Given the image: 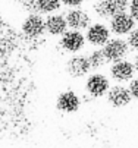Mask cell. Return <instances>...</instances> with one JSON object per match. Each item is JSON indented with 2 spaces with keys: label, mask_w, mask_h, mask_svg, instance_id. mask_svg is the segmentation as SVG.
Listing matches in <instances>:
<instances>
[{
  "label": "cell",
  "mask_w": 138,
  "mask_h": 148,
  "mask_svg": "<svg viewBox=\"0 0 138 148\" xmlns=\"http://www.w3.org/2000/svg\"><path fill=\"white\" fill-rule=\"evenodd\" d=\"M102 49H103V53H104V56H106L109 63H115V62L126 59V56H128V53L131 50L128 41L121 38V37L110 38Z\"/></svg>",
  "instance_id": "6da1fadb"
},
{
  "label": "cell",
  "mask_w": 138,
  "mask_h": 148,
  "mask_svg": "<svg viewBox=\"0 0 138 148\" xmlns=\"http://www.w3.org/2000/svg\"><path fill=\"white\" fill-rule=\"evenodd\" d=\"M129 0H98L94 5V12L102 19H110L116 13L126 12Z\"/></svg>",
  "instance_id": "7a4b0ae2"
},
{
  "label": "cell",
  "mask_w": 138,
  "mask_h": 148,
  "mask_svg": "<svg viewBox=\"0 0 138 148\" xmlns=\"http://www.w3.org/2000/svg\"><path fill=\"white\" fill-rule=\"evenodd\" d=\"M109 90H110V82L106 75L98 73V72L88 75V78L85 81V92L90 97L100 98V97L106 95Z\"/></svg>",
  "instance_id": "3957f363"
},
{
  "label": "cell",
  "mask_w": 138,
  "mask_h": 148,
  "mask_svg": "<svg viewBox=\"0 0 138 148\" xmlns=\"http://www.w3.org/2000/svg\"><path fill=\"white\" fill-rule=\"evenodd\" d=\"M109 28L116 37L128 35L135 28V19L129 12L116 13L109 19Z\"/></svg>",
  "instance_id": "277c9868"
},
{
  "label": "cell",
  "mask_w": 138,
  "mask_h": 148,
  "mask_svg": "<svg viewBox=\"0 0 138 148\" xmlns=\"http://www.w3.org/2000/svg\"><path fill=\"white\" fill-rule=\"evenodd\" d=\"M110 28L103 22H94L85 29V40L94 47H103L110 40Z\"/></svg>",
  "instance_id": "5b68a950"
},
{
  "label": "cell",
  "mask_w": 138,
  "mask_h": 148,
  "mask_svg": "<svg viewBox=\"0 0 138 148\" xmlns=\"http://www.w3.org/2000/svg\"><path fill=\"white\" fill-rule=\"evenodd\" d=\"M85 35L81 32V31H75V29H68L62 37H60V41L59 44L60 47L68 51V53H72V54H78L85 46Z\"/></svg>",
  "instance_id": "8992f818"
},
{
  "label": "cell",
  "mask_w": 138,
  "mask_h": 148,
  "mask_svg": "<svg viewBox=\"0 0 138 148\" xmlns=\"http://www.w3.org/2000/svg\"><path fill=\"white\" fill-rule=\"evenodd\" d=\"M110 76L115 82L117 84H124V82H129L132 78H135V68H134V63L124 59L119 62H115L110 65Z\"/></svg>",
  "instance_id": "52a82bcc"
},
{
  "label": "cell",
  "mask_w": 138,
  "mask_h": 148,
  "mask_svg": "<svg viewBox=\"0 0 138 148\" xmlns=\"http://www.w3.org/2000/svg\"><path fill=\"white\" fill-rule=\"evenodd\" d=\"M22 32L30 38H37L46 32V19L40 13H30L21 25Z\"/></svg>",
  "instance_id": "ba28073f"
},
{
  "label": "cell",
  "mask_w": 138,
  "mask_h": 148,
  "mask_svg": "<svg viewBox=\"0 0 138 148\" xmlns=\"http://www.w3.org/2000/svg\"><path fill=\"white\" fill-rule=\"evenodd\" d=\"M90 71H93V69L90 65L88 56L75 54L66 62V72L75 79L87 76L90 73Z\"/></svg>",
  "instance_id": "9c48e42d"
},
{
  "label": "cell",
  "mask_w": 138,
  "mask_h": 148,
  "mask_svg": "<svg viewBox=\"0 0 138 148\" xmlns=\"http://www.w3.org/2000/svg\"><path fill=\"white\" fill-rule=\"evenodd\" d=\"M66 22L71 29L82 31L91 25V18L87 10H84L81 8H72L66 13Z\"/></svg>",
  "instance_id": "30bf717a"
},
{
  "label": "cell",
  "mask_w": 138,
  "mask_h": 148,
  "mask_svg": "<svg viewBox=\"0 0 138 148\" xmlns=\"http://www.w3.org/2000/svg\"><path fill=\"white\" fill-rule=\"evenodd\" d=\"M107 101L116 109L121 107H126V106L132 101V95L128 87L122 85V84H117V85L110 87V90L107 91Z\"/></svg>",
  "instance_id": "8fae6325"
},
{
  "label": "cell",
  "mask_w": 138,
  "mask_h": 148,
  "mask_svg": "<svg viewBox=\"0 0 138 148\" xmlns=\"http://www.w3.org/2000/svg\"><path fill=\"white\" fill-rule=\"evenodd\" d=\"M56 106L63 113H75L78 112V109L81 106V98L75 91L68 90V91H63L59 94L56 100Z\"/></svg>",
  "instance_id": "7c38bea8"
},
{
  "label": "cell",
  "mask_w": 138,
  "mask_h": 148,
  "mask_svg": "<svg viewBox=\"0 0 138 148\" xmlns=\"http://www.w3.org/2000/svg\"><path fill=\"white\" fill-rule=\"evenodd\" d=\"M68 22L66 16L60 13H50L46 18V32H49L53 37H62L68 31Z\"/></svg>",
  "instance_id": "4fadbf2b"
},
{
  "label": "cell",
  "mask_w": 138,
  "mask_h": 148,
  "mask_svg": "<svg viewBox=\"0 0 138 148\" xmlns=\"http://www.w3.org/2000/svg\"><path fill=\"white\" fill-rule=\"evenodd\" d=\"M62 6V0H35V8L38 13H56Z\"/></svg>",
  "instance_id": "5bb4252c"
},
{
  "label": "cell",
  "mask_w": 138,
  "mask_h": 148,
  "mask_svg": "<svg viewBox=\"0 0 138 148\" xmlns=\"http://www.w3.org/2000/svg\"><path fill=\"white\" fill-rule=\"evenodd\" d=\"M88 60H90V65H91V69L93 71H98L102 69L103 66L107 65V59L103 53V49H95L93 50L90 54H88Z\"/></svg>",
  "instance_id": "9a60e30c"
},
{
  "label": "cell",
  "mask_w": 138,
  "mask_h": 148,
  "mask_svg": "<svg viewBox=\"0 0 138 148\" xmlns=\"http://www.w3.org/2000/svg\"><path fill=\"white\" fill-rule=\"evenodd\" d=\"M126 41H128V44H129V49L138 53V27H135L128 34V40Z\"/></svg>",
  "instance_id": "2e32d148"
},
{
  "label": "cell",
  "mask_w": 138,
  "mask_h": 148,
  "mask_svg": "<svg viewBox=\"0 0 138 148\" xmlns=\"http://www.w3.org/2000/svg\"><path fill=\"white\" fill-rule=\"evenodd\" d=\"M129 91H131V95H132V98H135V100H138V76L137 78H132L131 81H129Z\"/></svg>",
  "instance_id": "e0dca14e"
},
{
  "label": "cell",
  "mask_w": 138,
  "mask_h": 148,
  "mask_svg": "<svg viewBox=\"0 0 138 148\" xmlns=\"http://www.w3.org/2000/svg\"><path fill=\"white\" fill-rule=\"evenodd\" d=\"M128 10H129V13L134 16V19L138 21V0H129Z\"/></svg>",
  "instance_id": "ac0fdd59"
},
{
  "label": "cell",
  "mask_w": 138,
  "mask_h": 148,
  "mask_svg": "<svg viewBox=\"0 0 138 148\" xmlns=\"http://www.w3.org/2000/svg\"><path fill=\"white\" fill-rule=\"evenodd\" d=\"M85 0H62V5L63 6H68V8H81L84 5Z\"/></svg>",
  "instance_id": "d6986e66"
},
{
  "label": "cell",
  "mask_w": 138,
  "mask_h": 148,
  "mask_svg": "<svg viewBox=\"0 0 138 148\" xmlns=\"http://www.w3.org/2000/svg\"><path fill=\"white\" fill-rule=\"evenodd\" d=\"M132 63H134V68H135V72H138V53L134 56V60H132Z\"/></svg>",
  "instance_id": "ffe728a7"
},
{
  "label": "cell",
  "mask_w": 138,
  "mask_h": 148,
  "mask_svg": "<svg viewBox=\"0 0 138 148\" xmlns=\"http://www.w3.org/2000/svg\"><path fill=\"white\" fill-rule=\"evenodd\" d=\"M95 2H98V0H95Z\"/></svg>",
  "instance_id": "44dd1931"
}]
</instances>
